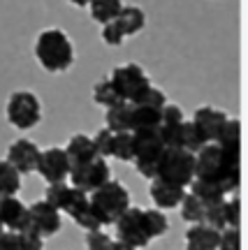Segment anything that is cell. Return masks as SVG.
I'll list each match as a JSON object with an SVG mask.
<instances>
[{"label":"cell","instance_id":"cell-34","mask_svg":"<svg viewBox=\"0 0 248 250\" xmlns=\"http://www.w3.org/2000/svg\"><path fill=\"white\" fill-rule=\"evenodd\" d=\"M125 40V33L123 28L118 26V21L116 19H112V21H107V23H102V42L109 46H121Z\"/></svg>","mask_w":248,"mask_h":250},{"label":"cell","instance_id":"cell-18","mask_svg":"<svg viewBox=\"0 0 248 250\" xmlns=\"http://www.w3.org/2000/svg\"><path fill=\"white\" fill-rule=\"evenodd\" d=\"M213 144H218V148L227 155L241 158V121L239 118H227L225 127L221 130L218 139Z\"/></svg>","mask_w":248,"mask_h":250},{"label":"cell","instance_id":"cell-17","mask_svg":"<svg viewBox=\"0 0 248 250\" xmlns=\"http://www.w3.org/2000/svg\"><path fill=\"white\" fill-rule=\"evenodd\" d=\"M65 155L70 160V169L77 167V165H84V162L93 160V158H100L95 153V146H93V139L89 134H74L68 146H65Z\"/></svg>","mask_w":248,"mask_h":250},{"label":"cell","instance_id":"cell-40","mask_svg":"<svg viewBox=\"0 0 248 250\" xmlns=\"http://www.w3.org/2000/svg\"><path fill=\"white\" fill-rule=\"evenodd\" d=\"M0 250H21L17 232H0Z\"/></svg>","mask_w":248,"mask_h":250},{"label":"cell","instance_id":"cell-21","mask_svg":"<svg viewBox=\"0 0 248 250\" xmlns=\"http://www.w3.org/2000/svg\"><path fill=\"white\" fill-rule=\"evenodd\" d=\"M116 21H118V26L123 28L125 37H130V35H137V33L144 30V26H146V14H144V9L128 5V7H121Z\"/></svg>","mask_w":248,"mask_h":250},{"label":"cell","instance_id":"cell-33","mask_svg":"<svg viewBox=\"0 0 248 250\" xmlns=\"http://www.w3.org/2000/svg\"><path fill=\"white\" fill-rule=\"evenodd\" d=\"M225 225L227 229H239L241 227V199L234 195L232 199H225Z\"/></svg>","mask_w":248,"mask_h":250},{"label":"cell","instance_id":"cell-20","mask_svg":"<svg viewBox=\"0 0 248 250\" xmlns=\"http://www.w3.org/2000/svg\"><path fill=\"white\" fill-rule=\"evenodd\" d=\"M130 111H133V104L125 102V100H121L114 107H109L105 116V127L112 132H130Z\"/></svg>","mask_w":248,"mask_h":250},{"label":"cell","instance_id":"cell-38","mask_svg":"<svg viewBox=\"0 0 248 250\" xmlns=\"http://www.w3.org/2000/svg\"><path fill=\"white\" fill-rule=\"evenodd\" d=\"M133 104H149V107H156V109H162L165 104H167V98H165V93L160 88H156V86H151L146 93H144L142 98L137 100V102H133Z\"/></svg>","mask_w":248,"mask_h":250},{"label":"cell","instance_id":"cell-12","mask_svg":"<svg viewBox=\"0 0 248 250\" xmlns=\"http://www.w3.org/2000/svg\"><path fill=\"white\" fill-rule=\"evenodd\" d=\"M5 160L19 171V174H33L37 169V160H40V146L30 139H17L7 148V158Z\"/></svg>","mask_w":248,"mask_h":250},{"label":"cell","instance_id":"cell-35","mask_svg":"<svg viewBox=\"0 0 248 250\" xmlns=\"http://www.w3.org/2000/svg\"><path fill=\"white\" fill-rule=\"evenodd\" d=\"M19 234V243H21V250H42L45 246V236L40 232H35L33 227H23Z\"/></svg>","mask_w":248,"mask_h":250},{"label":"cell","instance_id":"cell-13","mask_svg":"<svg viewBox=\"0 0 248 250\" xmlns=\"http://www.w3.org/2000/svg\"><path fill=\"white\" fill-rule=\"evenodd\" d=\"M227 114L221 111V109H213V107H200L193 116V123L197 125V130L202 132V137L206 139V144H213L218 139L221 130L227 123Z\"/></svg>","mask_w":248,"mask_h":250},{"label":"cell","instance_id":"cell-32","mask_svg":"<svg viewBox=\"0 0 248 250\" xmlns=\"http://www.w3.org/2000/svg\"><path fill=\"white\" fill-rule=\"evenodd\" d=\"M93 139V146H95V153H98L100 158H112V148H114V132L112 130H107V127H102V130H98L95 132V137H90Z\"/></svg>","mask_w":248,"mask_h":250},{"label":"cell","instance_id":"cell-19","mask_svg":"<svg viewBox=\"0 0 248 250\" xmlns=\"http://www.w3.org/2000/svg\"><path fill=\"white\" fill-rule=\"evenodd\" d=\"M130 104H133V102H130ZM160 111H162V109L149 107V104H133V111H130V132L158 130L160 127Z\"/></svg>","mask_w":248,"mask_h":250},{"label":"cell","instance_id":"cell-30","mask_svg":"<svg viewBox=\"0 0 248 250\" xmlns=\"http://www.w3.org/2000/svg\"><path fill=\"white\" fill-rule=\"evenodd\" d=\"M112 158L121 162H133V132H114Z\"/></svg>","mask_w":248,"mask_h":250},{"label":"cell","instance_id":"cell-39","mask_svg":"<svg viewBox=\"0 0 248 250\" xmlns=\"http://www.w3.org/2000/svg\"><path fill=\"white\" fill-rule=\"evenodd\" d=\"M181 121H186L181 107H177V104H165L162 107V111H160V125H174V123H181Z\"/></svg>","mask_w":248,"mask_h":250},{"label":"cell","instance_id":"cell-7","mask_svg":"<svg viewBox=\"0 0 248 250\" xmlns=\"http://www.w3.org/2000/svg\"><path fill=\"white\" fill-rule=\"evenodd\" d=\"M109 81L114 83L116 93H118L121 100H125V102H137V100L151 88V81H149V77H146V72H144L137 62H128V65L114 67Z\"/></svg>","mask_w":248,"mask_h":250},{"label":"cell","instance_id":"cell-36","mask_svg":"<svg viewBox=\"0 0 248 250\" xmlns=\"http://www.w3.org/2000/svg\"><path fill=\"white\" fill-rule=\"evenodd\" d=\"M112 243H114V239L107 232H102V227L86 234V248L89 250H109Z\"/></svg>","mask_w":248,"mask_h":250},{"label":"cell","instance_id":"cell-5","mask_svg":"<svg viewBox=\"0 0 248 250\" xmlns=\"http://www.w3.org/2000/svg\"><path fill=\"white\" fill-rule=\"evenodd\" d=\"M162 151H165V144L160 139L158 130L133 132V162L135 169L139 171L144 179H156V167H158Z\"/></svg>","mask_w":248,"mask_h":250},{"label":"cell","instance_id":"cell-16","mask_svg":"<svg viewBox=\"0 0 248 250\" xmlns=\"http://www.w3.org/2000/svg\"><path fill=\"white\" fill-rule=\"evenodd\" d=\"M221 232L209 225L197 223L186 232V250H216Z\"/></svg>","mask_w":248,"mask_h":250},{"label":"cell","instance_id":"cell-2","mask_svg":"<svg viewBox=\"0 0 248 250\" xmlns=\"http://www.w3.org/2000/svg\"><path fill=\"white\" fill-rule=\"evenodd\" d=\"M35 56H37V62L46 72L58 74V72H65L72 67V62H74V46H72L65 30L49 28V30H42L37 35Z\"/></svg>","mask_w":248,"mask_h":250},{"label":"cell","instance_id":"cell-37","mask_svg":"<svg viewBox=\"0 0 248 250\" xmlns=\"http://www.w3.org/2000/svg\"><path fill=\"white\" fill-rule=\"evenodd\" d=\"M216 250H241V232L239 229H223Z\"/></svg>","mask_w":248,"mask_h":250},{"label":"cell","instance_id":"cell-22","mask_svg":"<svg viewBox=\"0 0 248 250\" xmlns=\"http://www.w3.org/2000/svg\"><path fill=\"white\" fill-rule=\"evenodd\" d=\"M19 188H21V174L7 160H0V199L17 197Z\"/></svg>","mask_w":248,"mask_h":250},{"label":"cell","instance_id":"cell-27","mask_svg":"<svg viewBox=\"0 0 248 250\" xmlns=\"http://www.w3.org/2000/svg\"><path fill=\"white\" fill-rule=\"evenodd\" d=\"M204 225H209L218 232L227 229V225H225V199H216V202L204 204Z\"/></svg>","mask_w":248,"mask_h":250},{"label":"cell","instance_id":"cell-11","mask_svg":"<svg viewBox=\"0 0 248 250\" xmlns=\"http://www.w3.org/2000/svg\"><path fill=\"white\" fill-rule=\"evenodd\" d=\"M61 225H63L61 211H56L49 202L40 199V202H35L33 206H28V225L26 227H33V229L40 232L45 239H49V236L61 232Z\"/></svg>","mask_w":248,"mask_h":250},{"label":"cell","instance_id":"cell-23","mask_svg":"<svg viewBox=\"0 0 248 250\" xmlns=\"http://www.w3.org/2000/svg\"><path fill=\"white\" fill-rule=\"evenodd\" d=\"M89 7H90V17L95 19L98 23H107V21L118 17L123 2L121 0H89Z\"/></svg>","mask_w":248,"mask_h":250},{"label":"cell","instance_id":"cell-43","mask_svg":"<svg viewBox=\"0 0 248 250\" xmlns=\"http://www.w3.org/2000/svg\"><path fill=\"white\" fill-rule=\"evenodd\" d=\"M0 232H5V227H2V223H0Z\"/></svg>","mask_w":248,"mask_h":250},{"label":"cell","instance_id":"cell-1","mask_svg":"<svg viewBox=\"0 0 248 250\" xmlns=\"http://www.w3.org/2000/svg\"><path fill=\"white\" fill-rule=\"evenodd\" d=\"M195 179L221 186L225 195L237 192L241 186V158L223 153L218 144H206L195 153Z\"/></svg>","mask_w":248,"mask_h":250},{"label":"cell","instance_id":"cell-8","mask_svg":"<svg viewBox=\"0 0 248 250\" xmlns=\"http://www.w3.org/2000/svg\"><path fill=\"white\" fill-rule=\"evenodd\" d=\"M116 227V236L118 241L128 243L133 248H146L153 236L149 232V225H146V215H144V208H135V206H128L121 218L114 223Z\"/></svg>","mask_w":248,"mask_h":250},{"label":"cell","instance_id":"cell-9","mask_svg":"<svg viewBox=\"0 0 248 250\" xmlns=\"http://www.w3.org/2000/svg\"><path fill=\"white\" fill-rule=\"evenodd\" d=\"M68 179H70L72 188H77V190L89 195V192L98 190L102 183H107V181L112 179V169H109L105 158H93V160L84 162V165L72 167Z\"/></svg>","mask_w":248,"mask_h":250},{"label":"cell","instance_id":"cell-15","mask_svg":"<svg viewBox=\"0 0 248 250\" xmlns=\"http://www.w3.org/2000/svg\"><path fill=\"white\" fill-rule=\"evenodd\" d=\"M153 204L158 208H177L181 204V199L186 195V188H179L172 186L167 181H160V179H151V190H149Z\"/></svg>","mask_w":248,"mask_h":250},{"label":"cell","instance_id":"cell-41","mask_svg":"<svg viewBox=\"0 0 248 250\" xmlns=\"http://www.w3.org/2000/svg\"><path fill=\"white\" fill-rule=\"evenodd\" d=\"M109 250H137V248H133V246H128V243H123V241H114Z\"/></svg>","mask_w":248,"mask_h":250},{"label":"cell","instance_id":"cell-42","mask_svg":"<svg viewBox=\"0 0 248 250\" xmlns=\"http://www.w3.org/2000/svg\"><path fill=\"white\" fill-rule=\"evenodd\" d=\"M72 5H77V7H84V5H89V0H70Z\"/></svg>","mask_w":248,"mask_h":250},{"label":"cell","instance_id":"cell-6","mask_svg":"<svg viewBox=\"0 0 248 250\" xmlns=\"http://www.w3.org/2000/svg\"><path fill=\"white\" fill-rule=\"evenodd\" d=\"M7 121L17 130H33L42 121V104L35 93L17 90L7 100Z\"/></svg>","mask_w":248,"mask_h":250},{"label":"cell","instance_id":"cell-3","mask_svg":"<svg viewBox=\"0 0 248 250\" xmlns=\"http://www.w3.org/2000/svg\"><path fill=\"white\" fill-rule=\"evenodd\" d=\"M89 204H90V211L98 218L100 227L114 225L121 218V213L130 206V192H128V188L123 183L109 179L98 190L89 192Z\"/></svg>","mask_w":248,"mask_h":250},{"label":"cell","instance_id":"cell-24","mask_svg":"<svg viewBox=\"0 0 248 250\" xmlns=\"http://www.w3.org/2000/svg\"><path fill=\"white\" fill-rule=\"evenodd\" d=\"M179 206H181V215H183L186 223H190V225L204 223V202L197 199L193 192H186Z\"/></svg>","mask_w":248,"mask_h":250},{"label":"cell","instance_id":"cell-31","mask_svg":"<svg viewBox=\"0 0 248 250\" xmlns=\"http://www.w3.org/2000/svg\"><path fill=\"white\" fill-rule=\"evenodd\" d=\"M144 215H146V225H149V232L153 239L167 234L169 223H167V215L162 211H158V208H144Z\"/></svg>","mask_w":248,"mask_h":250},{"label":"cell","instance_id":"cell-14","mask_svg":"<svg viewBox=\"0 0 248 250\" xmlns=\"http://www.w3.org/2000/svg\"><path fill=\"white\" fill-rule=\"evenodd\" d=\"M0 223L7 232H21L28 225V206L19 197L0 199Z\"/></svg>","mask_w":248,"mask_h":250},{"label":"cell","instance_id":"cell-25","mask_svg":"<svg viewBox=\"0 0 248 250\" xmlns=\"http://www.w3.org/2000/svg\"><path fill=\"white\" fill-rule=\"evenodd\" d=\"M70 195H72V186H68L65 181H61V183H49L45 202H49L56 211H61L63 213V208H65L68 202H70Z\"/></svg>","mask_w":248,"mask_h":250},{"label":"cell","instance_id":"cell-29","mask_svg":"<svg viewBox=\"0 0 248 250\" xmlns=\"http://www.w3.org/2000/svg\"><path fill=\"white\" fill-rule=\"evenodd\" d=\"M93 100H95V104H100V107H114V104H118L121 102V95L116 93L114 83L109 79H102L95 83V88H93Z\"/></svg>","mask_w":248,"mask_h":250},{"label":"cell","instance_id":"cell-10","mask_svg":"<svg viewBox=\"0 0 248 250\" xmlns=\"http://www.w3.org/2000/svg\"><path fill=\"white\" fill-rule=\"evenodd\" d=\"M35 171L46 183H61V181H65L68 174H70V160L65 155V148L51 146L46 151H40V160H37Z\"/></svg>","mask_w":248,"mask_h":250},{"label":"cell","instance_id":"cell-28","mask_svg":"<svg viewBox=\"0 0 248 250\" xmlns=\"http://www.w3.org/2000/svg\"><path fill=\"white\" fill-rule=\"evenodd\" d=\"M190 192H193L197 199H202L204 204L216 202V199H225V197H227L221 186H216V183H206V181H197V179H193V183H190Z\"/></svg>","mask_w":248,"mask_h":250},{"label":"cell","instance_id":"cell-4","mask_svg":"<svg viewBox=\"0 0 248 250\" xmlns=\"http://www.w3.org/2000/svg\"><path fill=\"white\" fill-rule=\"evenodd\" d=\"M156 179L186 188L195 179V153L183 148H165L156 167Z\"/></svg>","mask_w":248,"mask_h":250},{"label":"cell","instance_id":"cell-26","mask_svg":"<svg viewBox=\"0 0 248 250\" xmlns=\"http://www.w3.org/2000/svg\"><path fill=\"white\" fill-rule=\"evenodd\" d=\"M202 146H206V139L202 132L197 130V125L193 121H183V130H181V148L190 153H197Z\"/></svg>","mask_w":248,"mask_h":250}]
</instances>
